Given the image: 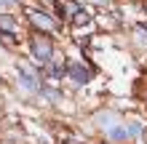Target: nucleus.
Listing matches in <instances>:
<instances>
[{"label": "nucleus", "instance_id": "6", "mask_svg": "<svg viewBox=\"0 0 147 144\" xmlns=\"http://www.w3.org/2000/svg\"><path fill=\"white\" fill-rule=\"evenodd\" d=\"M107 136L112 141H123V139H131L134 131H131V125H110V128H107Z\"/></svg>", "mask_w": 147, "mask_h": 144}, {"label": "nucleus", "instance_id": "9", "mask_svg": "<svg viewBox=\"0 0 147 144\" xmlns=\"http://www.w3.org/2000/svg\"><path fill=\"white\" fill-rule=\"evenodd\" d=\"M40 94L51 99V101H62V91H56V88H46V86H40Z\"/></svg>", "mask_w": 147, "mask_h": 144}, {"label": "nucleus", "instance_id": "3", "mask_svg": "<svg viewBox=\"0 0 147 144\" xmlns=\"http://www.w3.org/2000/svg\"><path fill=\"white\" fill-rule=\"evenodd\" d=\"M27 19L35 24L38 29H43V32H51V29L56 27V21H54V19H48V16L43 13V11H38V8H27Z\"/></svg>", "mask_w": 147, "mask_h": 144}, {"label": "nucleus", "instance_id": "12", "mask_svg": "<svg viewBox=\"0 0 147 144\" xmlns=\"http://www.w3.org/2000/svg\"><path fill=\"white\" fill-rule=\"evenodd\" d=\"M67 144H78V141H67Z\"/></svg>", "mask_w": 147, "mask_h": 144}, {"label": "nucleus", "instance_id": "2", "mask_svg": "<svg viewBox=\"0 0 147 144\" xmlns=\"http://www.w3.org/2000/svg\"><path fill=\"white\" fill-rule=\"evenodd\" d=\"M67 75H70V80H75L78 86H86L94 72H91V67H83L80 62H72V64H67Z\"/></svg>", "mask_w": 147, "mask_h": 144}, {"label": "nucleus", "instance_id": "8", "mask_svg": "<svg viewBox=\"0 0 147 144\" xmlns=\"http://www.w3.org/2000/svg\"><path fill=\"white\" fill-rule=\"evenodd\" d=\"M72 21L78 24V27H83V24H88V21H91V13H88V11H83V8H78V11L72 13Z\"/></svg>", "mask_w": 147, "mask_h": 144}, {"label": "nucleus", "instance_id": "11", "mask_svg": "<svg viewBox=\"0 0 147 144\" xmlns=\"http://www.w3.org/2000/svg\"><path fill=\"white\" fill-rule=\"evenodd\" d=\"M11 5H16V0H0V8H11Z\"/></svg>", "mask_w": 147, "mask_h": 144}, {"label": "nucleus", "instance_id": "1", "mask_svg": "<svg viewBox=\"0 0 147 144\" xmlns=\"http://www.w3.org/2000/svg\"><path fill=\"white\" fill-rule=\"evenodd\" d=\"M30 48H32V59H35L40 67L48 64L51 59H54V46H51V40L46 35H35L32 43H30Z\"/></svg>", "mask_w": 147, "mask_h": 144}, {"label": "nucleus", "instance_id": "10", "mask_svg": "<svg viewBox=\"0 0 147 144\" xmlns=\"http://www.w3.org/2000/svg\"><path fill=\"white\" fill-rule=\"evenodd\" d=\"M0 43H3L5 48H13V46H16V38H13V32H0Z\"/></svg>", "mask_w": 147, "mask_h": 144}, {"label": "nucleus", "instance_id": "7", "mask_svg": "<svg viewBox=\"0 0 147 144\" xmlns=\"http://www.w3.org/2000/svg\"><path fill=\"white\" fill-rule=\"evenodd\" d=\"M16 29V19L8 13H0V32H13Z\"/></svg>", "mask_w": 147, "mask_h": 144}, {"label": "nucleus", "instance_id": "5", "mask_svg": "<svg viewBox=\"0 0 147 144\" xmlns=\"http://www.w3.org/2000/svg\"><path fill=\"white\" fill-rule=\"evenodd\" d=\"M43 72H46L51 80H59V78H62V75L67 72V67H64V62H62V59H51L48 64H43Z\"/></svg>", "mask_w": 147, "mask_h": 144}, {"label": "nucleus", "instance_id": "4", "mask_svg": "<svg viewBox=\"0 0 147 144\" xmlns=\"http://www.w3.org/2000/svg\"><path fill=\"white\" fill-rule=\"evenodd\" d=\"M19 83H22V88L24 91H40V83H38V75L30 70V67H24V64H19Z\"/></svg>", "mask_w": 147, "mask_h": 144}]
</instances>
